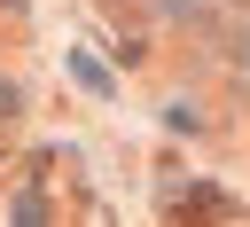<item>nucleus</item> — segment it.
Segmentation results:
<instances>
[{"mask_svg": "<svg viewBox=\"0 0 250 227\" xmlns=\"http://www.w3.org/2000/svg\"><path fill=\"white\" fill-rule=\"evenodd\" d=\"M0 117H16V86L8 78H0Z\"/></svg>", "mask_w": 250, "mask_h": 227, "instance_id": "f257e3e1", "label": "nucleus"}]
</instances>
